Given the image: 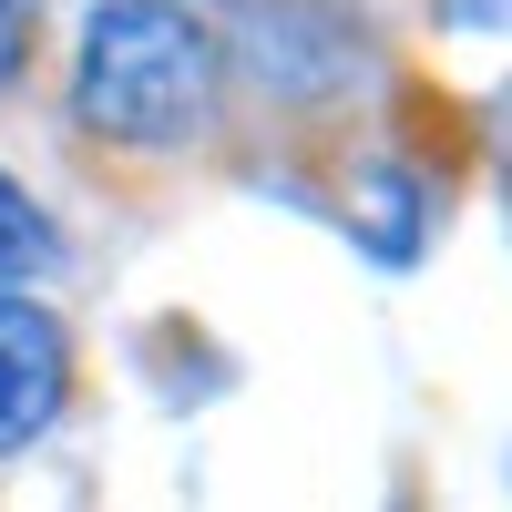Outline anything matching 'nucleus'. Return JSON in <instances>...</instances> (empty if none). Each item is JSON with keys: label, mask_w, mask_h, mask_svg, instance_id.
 <instances>
[{"label": "nucleus", "mask_w": 512, "mask_h": 512, "mask_svg": "<svg viewBox=\"0 0 512 512\" xmlns=\"http://www.w3.org/2000/svg\"><path fill=\"white\" fill-rule=\"evenodd\" d=\"M72 113L103 144H134V154L205 134V113H216V41H205V21L185 0H103L82 21Z\"/></svg>", "instance_id": "obj_1"}, {"label": "nucleus", "mask_w": 512, "mask_h": 512, "mask_svg": "<svg viewBox=\"0 0 512 512\" xmlns=\"http://www.w3.org/2000/svg\"><path fill=\"white\" fill-rule=\"evenodd\" d=\"M72 390V338L52 308L31 297H0V451H21L52 431V410Z\"/></svg>", "instance_id": "obj_2"}, {"label": "nucleus", "mask_w": 512, "mask_h": 512, "mask_svg": "<svg viewBox=\"0 0 512 512\" xmlns=\"http://www.w3.org/2000/svg\"><path fill=\"white\" fill-rule=\"evenodd\" d=\"M31 267H52V216H41V205L0 175V287L31 277Z\"/></svg>", "instance_id": "obj_3"}, {"label": "nucleus", "mask_w": 512, "mask_h": 512, "mask_svg": "<svg viewBox=\"0 0 512 512\" xmlns=\"http://www.w3.org/2000/svg\"><path fill=\"white\" fill-rule=\"evenodd\" d=\"M21 62H31V0H0V93H11Z\"/></svg>", "instance_id": "obj_4"}, {"label": "nucleus", "mask_w": 512, "mask_h": 512, "mask_svg": "<svg viewBox=\"0 0 512 512\" xmlns=\"http://www.w3.org/2000/svg\"><path fill=\"white\" fill-rule=\"evenodd\" d=\"M461 31H512V0H441Z\"/></svg>", "instance_id": "obj_5"}]
</instances>
